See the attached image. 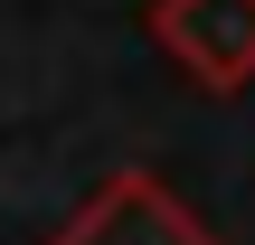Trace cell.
I'll return each instance as SVG.
<instances>
[{
    "label": "cell",
    "mask_w": 255,
    "mask_h": 245,
    "mask_svg": "<svg viewBox=\"0 0 255 245\" xmlns=\"http://www.w3.org/2000/svg\"><path fill=\"white\" fill-rule=\"evenodd\" d=\"M151 47L199 94L255 85V0H151Z\"/></svg>",
    "instance_id": "obj_1"
},
{
    "label": "cell",
    "mask_w": 255,
    "mask_h": 245,
    "mask_svg": "<svg viewBox=\"0 0 255 245\" xmlns=\"http://www.w3.org/2000/svg\"><path fill=\"white\" fill-rule=\"evenodd\" d=\"M57 245H218L199 227V208H180V189H161L151 170H114L66 227Z\"/></svg>",
    "instance_id": "obj_2"
}]
</instances>
